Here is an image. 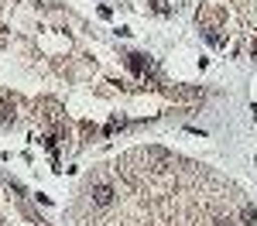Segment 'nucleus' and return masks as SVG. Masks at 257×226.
<instances>
[{
  "label": "nucleus",
  "mask_w": 257,
  "mask_h": 226,
  "mask_svg": "<svg viewBox=\"0 0 257 226\" xmlns=\"http://www.w3.org/2000/svg\"><path fill=\"white\" fill-rule=\"evenodd\" d=\"M113 195H117V192H113V185H106V182H93V185H89V202L99 205V209L113 202Z\"/></svg>",
  "instance_id": "obj_1"
},
{
  "label": "nucleus",
  "mask_w": 257,
  "mask_h": 226,
  "mask_svg": "<svg viewBox=\"0 0 257 226\" xmlns=\"http://www.w3.org/2000/svg\"><path fill=\"white\" fill-rule=\"evenodd\" d=\"M250 55H254V59H257V38L250 41Z\"/></svg>",
  "instance_id": "obj_5"
},
{
  "label": "nucleus",
  "mask_w": 257,
  "mask_h": 226,
  "mask_svg": "<svg viewBox=\"0 0 257 226\" xmlns=\"http://www.w3.org/2000/svg\"><path fill=\"white\" fill-rule=\"evenodd\" d=\"M127 65H131V72H144V65H148V62H144V55L134 52V55H127Z\"/></svg>",
  "instance_id": "obj_3"
},
{
  "label": "nucleus",
  "mask_w": 257,
  "mask_h": 226,
  "mask_svg": "<svg viewBox=\"0 0 257 226\" xmlns=\"http://www.w3.org/2000/svg\"><path fill=\"white\" fill-rule=\"evenodd\" d=\"M172 96H178V100H196L199 93L196 89H172Z\"/></svg>",
  "instance_id": "obj_4"
},
{
  "label": "nucleus",
  "mask_w": 257,
  "mask_h": 226,
  "mask_svg": "<svg viewBox=\"0 0 257 226\" xmlns=\"http://www.w3.org/2000/svg\"><path fill=\"white\" fill-rule=\"evenodd\" d=\"M240 219H243V226H257V209L254 205H243L240 209Z\"/></svg>",
  "instance_id": "obj_2"
}]
</instances>
